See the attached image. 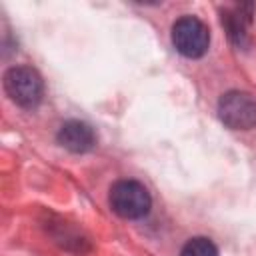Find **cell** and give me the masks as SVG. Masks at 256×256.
<instances>
[{"instance_id": "6", "label": "cell", "mask_w": 256, "mask_h": 256, "mask_svg": "<svg viewBox=\"0 0 256 256\" xmlns=\"http://www.w3.org/2000/svg\"><path fill=\"white\" fill-rule=\"evenodd\" d=\"M180 256H218V248L212 240L198 236V238H190L184 244Z\"/></svg>"}, {"instance_id": "3", "label": "cell", "mask_w": 256, "mask_h": 256, "mask_svg": "<svg viewBox=\"0 0 256 256\" xmlns=\"http://www.w3.org/2000/svg\"><path fill=\"white\" fill-rule=\"evenodd\" d=\"M172 44L186 58H200L210 46V30L196 16H182L172 26Z\"/></svg>"}, {"instance_id": "5", "label": "cell", "mask_w": 256, "mask_h": 256, "mask_svg": "<svg viewBox=\"0 0 256 256\" xmlns=\"http://www.w3.org/2000/svg\"><path fill=\"white\" fill-rule=\"evenodd\" d=\"M56 140L60 146H64L66 150L70 152H76V154H82V152H88L96 146V134L94 130L86 124V122H80V120H68L60 126L58 134H56Z\"/></svg>"}, {"instance_id": "2", "label": "cell", "mask_w": 256, "mask_h": 256, "mask_svg": "<svg viewBox=\"0 0 256 256\" xmlns=\"http://www.w3.org/2000/svg\"><path fill=\"white\" fill-rule=\"evenodd\" d=\"M108 200H110L112 210L118 216L128 218V220L146 216L152 206V198L148 190L136 180H118L110 188Z\"/></svg>"}, {"instance_id": "1", "label": "cell", "mask_w": 256, "mask_h": 256, "mask_svg": "<svg viewBox=\"0 0 256 256\" xmlns=\"http://www.w3.org/2000/svg\"><path fill=\"white\" fill-rule=\"evenodd\" d=\"M4 90L12 102L22 108H34L44 94V82L40 74L30 66H12L4 74Z\"/></svg>"}, {"instance_id": "4", "label": "cell", "mask_w": 256, "mask_h": 256, "mask_svg": "<svg viewBox=\"0 0 256 256\" xmlns=\"http://www.w3.org/2000/svg\"><path fill=\"white\" fill-rule=\"evenodd\" d=\"M218 116L232 130H250L256 126V98L242 90H230L218 102Z\"/></svg>"}]
</instances>
